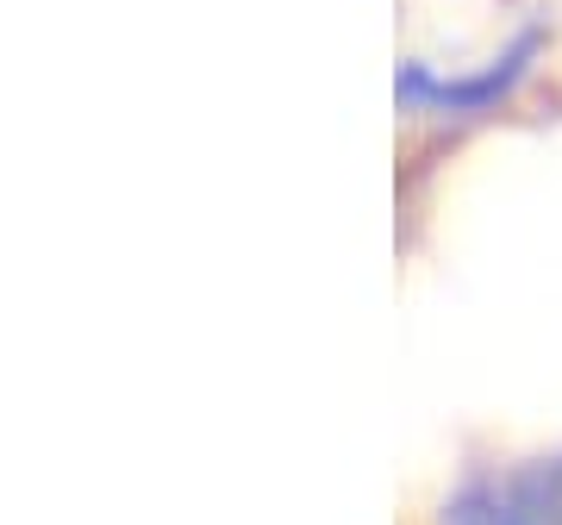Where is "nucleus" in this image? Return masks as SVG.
Wrapping results in <instances>:
<instances>
[{"label":"nucleus","instance_id":"f257e3e1","mask_svg":"<svg viewBox=\"0 0 562 525\" xmlns=\"http://www.w3.org/2000/svg\"><path fill=\"white\" fill-rule=\"evenodd\" d=\"M543 513H550L543 476H513V482H475L443 513V525H550Z\"/></svg>","mask_w":562,"mask_h":525}]
</instances>
